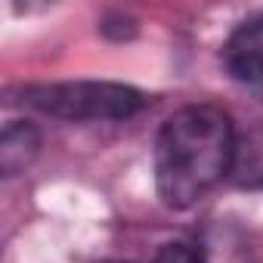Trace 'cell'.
I'll return each mask as SVG.
<instances>
[{
    "label": "cell",
    "mask_w": 263,
    "mask_h": 263,
    "mask_svg": "<svg viewBox=\"0 0 263 263\" xmlns=\"http://www.w3.org/2000/svg\"><path fill=\"white\" fill-rule=\"evenodd\" d=\"M235 127L214 105L174 111L155 140V183L167 208H189L211 192L235 161Z\"/></svg>",
    "instance_id": "1"
},
{
    "label": "cell",
    "mask_w": 263,
    "mask_h": 263,
    "mask_svg": "<svg viewBox=\"0 0 263 263\" xmlns=\"http://www.w3.org/2000/svg\"><path fill=\"white\" fill-rule=\"evenodd\" d=\"M25 102L65 121H121L143 108V93L111 81H68L28 87Z\"/></svg>",
    "instance_id": "2"
},
{
    "label": "cell",
    "mask_w": 263,
    "mask_h": 263,
    "mask_svg": "<svg viewBox=\"0 0 263 263\" xmlns=\"http://www.w3.org/2000/svg\"><path fill=\"white\" fill-rule=\"evenodd\" d=\"M223 65L235 81L263 87V16L248 19L229 34L223 47Z\"/></svg>",
    "instance_id": "3"
},
{
    "label": "cell",
    "mask_w": 263,
    "mask_h": 263,
    "mask_svg": "<svg viewBox=\"0 0 263 263\" xmlns=\"http://www.w3.org/2000/svg\"><path fill=\"white\" fill-rule=\"evenodd\" d=\"M41 149V134L25 124V121H16L4 130V140H0V171L7 177H16L19 171H25L34 155Z\"/></svg>",
    "instance_id": "4"
},
{
    "label": "cell",
    "mask_w": 263,
    "mask_h": 263,
    "mask_svg": "<svg viewBox=\"0 0 263 263\" xmlns=\"http://www.w3.org/2000/svg\"><path fill=\"white\" fill-rule=\"evenodd\" d=\"M232 171L241 183H260L263 180V130L248 134L245 140H235V161Z\"/></svg>",
    "instance_id": "5"
},
{
    "label": "cell",
    "mask_w": 263,
    "mask_h": 263,
    "mask_svg": "<svg viewBox=\"0 0 263 263\" xmlns=\"http://www.w3.org/2000/svg\"><path fill=\"white\" fill-rule=\"evenodd\" d=\"M155 263H204V254L192 241H167L155 254Z\"/></svg>",
    "instance_id": "6"
}]
</instances>
